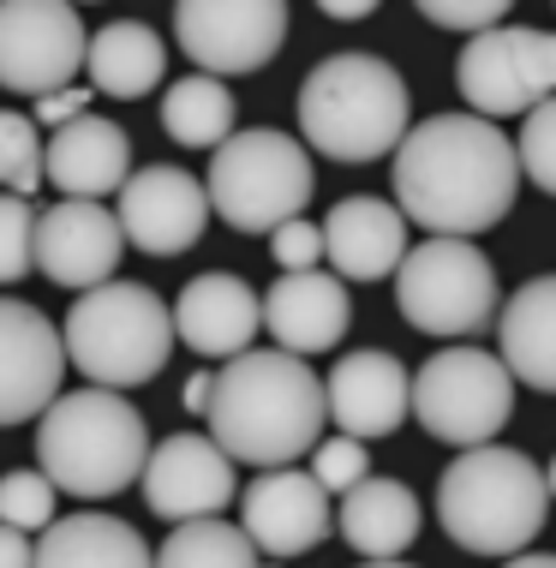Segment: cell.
I'll list each match as a JSON object with an SVG mask.
<instances>
[{
  "label": "cell",
  "instance_id": "4316f807",
  "mask_svg": "<svg viewBox=\"0 0 556 568\" xmlns=\"http://www.w3.org/2000/svg\"><path fill=\"white\" fill-rule=\"evenodd\" d=\"M162 132L185 150H210L215 156L234 138V90L222 79H204V72H185L162 97Z\"/></svg>",
  "mask_w": 556,
  "mask_h": 568
},
{
  "label": "cell",
  "instance_id": "8fae6325",
  "mask_svg": "<svg viewBox=\"0 0 556 568\" xmlns=\"http://www.w3.org/2000/svg\"><path fill=\"white\" fill-rule=\"evenodd\" d=\"M90 30L79 7L60 0H0V90H24V97H54L72 90L84 72Z\"/></svg>",
  "mask_w": 556,
  "mask_h": 568
},
{
  "label": "cell",
  "instance_id": "2e32d148",
  "mask_svg": "<svg viewBox=\"0 0 556 568\" xmlns=\"http://www.w3.org/2000/svg\"><path fill=\"white\" fill-rule=\"evenodd\" d=\"M240 527L264 557H305L335 532V509L312 473L275 467L240 490Z\"/></svg>",
  "mask_w": 556,
  "mask_h": 568
},
{
  "label": "cell",
  "instance_id": "44dd1931",
  "mask_svg": "<svg viewBox=\"0 0 556 568\" xmlns=\"http://www.w3.org/2000/svg\"><path fill=\"white\" fill-rule=\"evenodd\" d=\"M353 300L342 275H282V282L264 294V329L275 335V347L293 353V359H312V353H330L347 335Z\"/></svg>",
  "mask_w": 556,
  "mask_h": 568
},
{
  "label": "cell",
  "instance_id": "277c9868",
  "mask_svg": "<svg viewBox=\"0 0 556 568\" xmlns=\"http://www.w3.org/2000/svg\"><path fill=\"white\" fill-rule=\"evenodd\" d=\"M413 90L377 54H330L300 84V138L330 162L395 156L407 138Z\"/></svg>",
  "mask_w": 556,
  "mask_h": 568
},
{
  "label": "cell",
  "instance_id": "ffe728a7",
  "mask_svg": "<svg viewBox=\"0 0 556 568\" xmlns=\"http://www.w3.org/2000/svg\"><path fill=\"white\" fill-rule=\"evenodd\" d=\"M42 180L60 197H79V204H102L108 192L120 197V186L132 180V138L127 126L102 114H84L72 126L49 132L42 144Z\"/></svg>",
  "mask_w": 556,
  "mask_h": 568
},
{
  "label": "cell",
  "instance_id": "ac0fdd59",
  "mask_svg": "<svg viewBox=\"0 0 556 568\" xmlns=\"http://www.w3.org/2000/svg\"><path fill=\"white\" fill-rule=\"evenodd\" d=\"M323 402H330V425L342 437H390L395 425H407L413 413V377L395 353L383 347H360L342 353L335 372L323 377Z\"/></svg>",
  "mask_w": 556,
  "mask_h": 568
},
{
  "label": "cell",
  "instance_id": "b9f144b4",
  "mask_svg": "<svg viewBox=\"0 0 556 568\" xmlns=\"http://www.w3.org/2000/svg\"><path fill=\"white\" fill-rule=\"evenodd\" d=\"M365 568H407V562H365Z\"/></svg>",
  "mask_w": 556,
  "mask_h": 568
},
{
  "label": "cell",
  "instance_id": "9a60e30c",
  "mask_svg": "<svg viewBox=\"0 0 556 568\" xmlns=\"http://www.w3.org/2000/svg\"><path fill=\"white\" fill-rule=\"evenodd\" d=\"M234 497H240L234 460L215 449V437L174 432L144 460V509L156 520H174V527H185V520H215Z\"/></svg>",
  "mask_w": 556,
  "mask_h": 568
},
{
  "label": "cell",
  "instance_id": "7402d4cb",
  "mask_svg": "<svg viewBox=\"0 0 556 568\" xmlns=\"http://www.w3.org/2000/svg\"><path fill=\"white\" fill-rule=\"evenodd\" d=\"M407 216L383 197H342L323 216V257L342 282H383L407 264Z\"/></svg>",
  "mask_w": 556,
  "mask_h": 568
},
{
  "label": "cell",
  "instance_id": "f35d334b",
  "mask_svg": "<svg viewBox=\"0 0 556 568\" xmlns=\"http://www.w3.org/2000/svg\"><path fill=\"white\" fill-rule=\"evenodd\" d=\"M371 0H360V7H353V0H323V19H342V24H353V19H371Z\"/></svg>",
  "mask_w": 556,
  "mask_h": 568
},
{
  "label": "cell",
  "instance_id": "cb8c5ba5",
  "mask_svg": "<svg viewBox=\"0 0 556 568\" xmlns=\"http://www.w3.org/2000/svg\"><path fill=\"white\" fill-rule=\"evenodd\" d=\"M37 568H156V550L144 545L132 520L84 509L37 532Z\"/></svg>",
  "mask_w": 556,
  "mask_h": 568
},
{
  "label": "cell",
  "instance_id": "74e56055",
  "mask_svg": "<svg viewBox=\"0 0 556 568\" xmlns=\"http://www.w3.org/2000/svg\"><path fill=\"white\" fill-rule=\"evenodd\" d=\"M210 395H215V372H192V377H185V389H180V402H185V413H192V419H204V413H210Z\"/></svg>",
  "mask_w": 556,
  "mask_h": 568
},
{
  "label": "cell",
  "instance_id": "8992f818",
  "mask_svg": "<svg viewBox=\"0 0 556 568\" xmlns=\"http://www.w3.org/2000/svg\"><path fill=\"white\" fill-rule=\"evenodd\" d=\"M60 342H67V365L90 377V389L127 395L162 372L180 335H174V305H162L156 287L102 282L72 300Z\"/></svg>",
  "mask_w": 556,
  "mask_h": 568
},
{
  "label": "cell",
  "instance_id": "5b68a950",
  "mask_svg": "<svg viewBox=\"0 0 556 568\" xmlns=\"http://www.w3.org/2000/svg\"><path fill=\"white\" fill-rule=\"evenodd\" d=\"M550 515V485L533 455L485 443L461 449L437 479V520L443 532L473 557H520Z\"/></svg>",
  "mask_w": 556,
  "mask_h": 568
},
{
  "label": "cell",
  "instance_id": "ab89813d",
  "mask_svg": "<svg viewBox=\"0 0 556 568\" xmlns=\"http://www.w3.org/2000/svg\"><path fill=\"white\" fill-rule=\"evenodd\" d=\"M503 568H556V557H538V550H520V557H508Z\"/></svg>",
  "mask_w": 556,
  "mask_h": 568
},
{
  "label": "cell",
  "instance_id": "6da1fadb",
  "mask_svg": "<svg viewBox=\"0 0 556 568\" xmlns=\"http://www.w3.org/2000/svg\"><path fill=\"white\" fill-rule=\"evenodd\" d=\"M520 156L497 120L431 114L395 150V210L431 240H467L515 210Z\"/></svg>",
  "mask_w": 556,
  "mask_h": 568
},
{
  "label": "cell",
  "instance_id": "8d00e7d4",
  "mask_svg": "<svg viewBox=\"0 0 556 568\" xmlns=\"http://www.w3.org/2000/svg\"><path fill=\"white\" fill-rule=\"evenodd\" d=\"M0 568H37V539L19 527H0Z\"/></svg>",
  "mask_w": 556,
  "mask_h": 568
},
{
  "label": "cell",
  "instance_id": "52a82bcc",
  "mask_svg": "<svg viewBox=\"0 0 556 568\" xmlns=\"http://www.w3.org/2000/svg\"><path fill=\"white\" fill-rule=\"evenodd\" d=\"M204 192H210V210L234 234H275V227L300 222L312 192H317L312 150L275 126L234 132L210 156Z\"/></svg>",
  "mask_w": 556,
  "mask_h": 568
},
{
  "label": "cell",
  "instance_id": "d6a6232c",
  "mask_svg": "<svg viewBox=\"0 0 556 568\" xmlns=\"http://www.w3.org/2000/svg\"><path fill=\"white\" fill-rule=\"evenodd\" d=\"M312 479L330 490V497H347L353 485H365L371 479V455H365V443L360 437H323L317 449H312Z\"/></svg>",
  "mask_w": 556,
  "mask_h": 568
},
{
  "label": "cell",
  "instance_id": "4dcf8cb0",
  "mask_svg": "<svg viewBox=\"0 0 556 568\" xmlns=\"http://www.w3.org/2000/svg\"><path fill=\"white\" fill-rule=\"evenodd\" d=\"M37 216L42 210L30 197L0 192V287L24 282L37 270Z\"/></svg>",
  "mask_w": 556,
  "mask_h": 568
},
{
  "label": "cell",
  "instance_id": "603a6c76",
  "mask_svg": "<svg viewBox=\"0 0 556 568\" xmlns=\"http://www.w3.org/2000/svg\"><path fill=\"white\" fill-rule=\"evenodd\" d=\"M335 527L365 562H401L419 539V497L401 479H365L342 497Z\"/></svg>",
  "mask_w": 556,
  "mask_h": 568
},
{
  "label": "cell",
  "instance_id": "83f0119b",
  "mask_svg": "<svg viewBox=\"0 0 556 568\" xmlns=\"http://www.w3.org/2000/svg\"><path fill=\"white\" fill-rule=\"evenodd\" d=\"M156 568H264L257 545L245 539V527L234 520H185L156 545Z\"/></svg>",
  "mask_w": 556,
  "mask_h": 568
},
{
  "label": "cell",
  "instance_id": "e575fe53",
  "mask_svg": "<svg viewBox=\"0 0 556 568\" xmlns=\"http://www.w3.org/2000/svg\"><path fill=\"white\" fill-rule=\"evenodd\" d=\"M270 257L282 264V275H305V270H317V257H323V227L317 222H287V227H275L270 234Z\"/></svg>",
  "mask_w": 556,
  "mask_h": 568
},
{
  "label": "cell",
  "instance_id": "7a4b0ae2",
  "mask_svg": "<svg viewBox=\"0 0 556 568\" xmlns=\"http://www.w3.org/2000/svg\"><path fill=\"white\" fill-rule=\"evenodd\" d=\"M204 425L234 467H293L300 455L317 449L323 425H330L323 377L282 347H252L215 372Z\"/></svg>",
  "mask_w": 556,
  "mask_h": 568
},
{
  "label": "cell",
  "instance_id": "484cf974",
  "mask_svg": "<svg viewBox=\"0 0 556 568\" xmlns=\"http://www.w3.org/2000/svg\"><path fill=\"white\" fill-rule=\"evenodd\" d=\"M84 72H90V90H102V97H114V102H138L144 90L162 84L168 42L144 19H114L90 37Z\"/></svg>",
  "mask_w": 556,
  "mask_h": 568
},
{
  "label": "cell",
  "instance_id": "836d02e7",
  "mask_svg": "<svg viewBox=\"0 0 556 568\" xmlns=\"http://www.w3.org/2000/svg\"><path fill=\"white\" fill-rule=\"evenodd\" d=\"M419 19L443 24V30H467V37H485V30L508 24V0H425Z\"/></svg>",
  "mask_w": 556,
  "mask_h": 568
},
{
  "label": "cell",
  "instance_id": "3957f363",
  "mask_svg": "<svg viewBox=\"0 0 556 568\" xmlns=\"http://www.w3.org/2000/svg\"><path fill=\"white\" fill-rule=\"evenodd\" d=\"M150 425L127 395L114 389H72L37 419V467L54 490L79 503L120 497L144 479Z\"/></svg>",
  "mask_w": 556,
  "mask_h": 568
},
{
  "label": "cell",
  "instance_id": "9c48e42d",
  "mask_svg": "<svg viewBox=\"0 0 556 568\" xmlns=\"http://www.w3.org/2000/svg\"><path fill=\"white\" fill-rule=\"evenodd\" d=\"M395 305L413 329L467 342L497 317V270L473 240H419L395 270Z\"/></svg>",
  "mask_w": 556,
  "mask_h": 568
},
{
  "label": "cell",
  "instance_id": "1f68e13d",
  "mask_svg": "<svg viewBox=\"0 0 556 568\" xmlns=\"http://www.w3.org/2000/svg\"><path fill=\"white\" fill-rule=\"evenodd\" d=\"M515 156H520V180H533L545 197H556V97L527 114V126L515 138Z\"/></svg>",
  "mask_w": 556,
  "mask_h": 568
},
{
  "label": "cell",
  "instance_id": "e0dca14e",
  "mask_svg": "<svg viewBox=\"0 0 556 568\" xmlns=\"http://www.w3.org/2000/svg\"><path fill=\"white\" fill-rule=\"evenodd\" d=\"M120 252H127V234H120V216L108 204L60 197V204H49L37 216V270L49 282L72 287V294L114 282Z\"/></svg>",
  "mask_w": 556,
  "mask_h": 568
},
{
  "label": "cell",
  "instance_id": "f1b7e54d",
  "mask_svg": "<svg viewBox=\"0 0 556 568\" xmlns=\"http://www.w3.org/2000/svg\"><path fill=\"white\" fill-rule=\"evenodd\" d=\"M42 126L19 109H0V186L12 197L42 192Z\"/></svg>",
  "mask_w": 556,
  "mask_h": 568
},
{
  "label": "cell",
  "instance_id": "60d3db41",
  "mask_svg": "<svg viewBox=\"0 0 556 568\" xmlns=\"http://www.w3.org/2000/svg\"><path fill=\"white\" fill-rule=\"evenodd\" d=\"M545 485H550V497H556V455H550V473H545Z\"/></svg>",
  "mask_w": 556,
  "mask_h": 568
},
{
  "label": "cell",
  "instance_id": "30bf717a",
  "mask_svg": "<svg viewBox=\"0 0 556 568\" xmlns=\"http://www.w3.org/2000/svg\"><path fill=\"white\" fill-rule=\"evenodd\" d=\"M455 84L478 120L545 109L556 97V30H538V24L485 30L461 49Z\"/></svg>",
  "mask_w": 556,
  "mask_h": 568
},
{
  "label": "cell",
  "instance_id": "d590c367",
  "mask_svg": "<svg viewBox=\"0 0 556 568\" xmlns=\"http://www.w3.org/2000/svg\"><path fill=\"white\" fill-rule=\"evenodd\" d=\"M90 102H97V90L72 84V90H54V97H42L37 109H30V120H37V126H49V132H60V126H72V120H84Z\"/></svg>",
  "mask_w": 556,
  "mask_h": 568
},
{
  "label": "cell",
  "instance_id": "7c38bea8",
  "mask_svg": "<svg viewBox=\"0 0 556 568\" xmlns=\"http://www.w3.org/2000/svg\"><path fill=\"white\" fill-rule=\"evenodd\" d=\"M174 42L204 79H240L282 54L287 7L282 0H180Z\"/></svg>",
  "mask_w": 556,
  "mask_h": 568
},
{
  "label": "cell",
  "instance_id": "5bb4252c",
  "mask_svg": "<svg viewBox=\"0 0 556 568\" xmlns=\"http://www.w3.org/2000/svg\"><path fill=\"white\" fill-rule=\"evenodd\" d=\"M120 234L127 245L150 257H180L204 240L210 227V192L204 180H192L185 168H168V162H150V168H132V180L120 186Z\"/></svg>",
  "mask_w": 556,
  "mask_h": 568
},
{
  "label": "cell",
  "instance_id": "d4e9b609",
  "mask_svg": "<svg viewBox=\"0 0 556 568\" xmlns=\"http://www.w3.org/2000/svg\"><path fill=\"white\" fill-rule=\"evenodd\" d=\"M497 335H503L508 377L556 395V275H533L508 294Z\"/></svg>",
  "mask_w": 556,
  "mask_h": 568
},
{
  "label": "cell",
  "instance_id": "d6986e66",
  "mask_svg": "<svg viewBox=\"0 0 556 568\" xmlns=\"http://www.w3.org/2000/svg\"><path fill=\"white\" fill-rule=\"evenodd\" d=\"M257 329H264V300L234 270L192 275L174 300V335L192 353H204V359H240V353H252Z\"/></svg>",
  "mask_w": 556,
  "mask_h": 568
},
{
  "label": "cell",
  "instance_id": "4fadbf2b",
  "mask_svg": "<svg viewBox=\"0 0 556 568\" xmlns=\"http://www.w3.org/2000/svg\"><path fill=\"white\" fill-rule=\"evenodd\" d=\"M67 342L30 300L0 294V432L30 425L60 402Z\"/></svg>",
  "mask_w": 556,
  "mask_h": 568
},
{
  "label": "cell",
  "instance_id": "f546056e",
  "mask_svg": "<svg viewBox=\"0 0 556 568\" xmlns=\"http://www.w3.org/2000/svg\"><path fill=\"white\" fill-rule=\"evenodd\" d=\"M54 497L60 490L49 485V473H0V527H19V532H49L54 527Z\"/></svg>",
  "mask_w": 556,
  "mask_h": 568
},
{
  "label": "cell",
  "instance_id": "ba28073f",
  "mask_svg": "<svg viewBox=\"0 0 556 568\" xmlns=\"http://www.w3.org/2000/svg\"><path fill=\"white\" fill-rule=\"evenodd\" d=\"M515 413V377L503 353L485 347H443L413 372V419L437 443L455 449H485Z\"/></svg>",
  "mask_w": 556,
  "mask_h": 568
}]
</instances>
